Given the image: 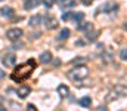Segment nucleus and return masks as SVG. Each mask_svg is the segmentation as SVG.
<instances>
[{
    "label": "nucleus",
    "mask_w": 127,
    "mask_h": 111,
    "mask_svg": "<svg viewBox=\"0 0 127 111\" xmlns=\"http://www.w3.org/2000/svg\"><path fill=\"white\" fill-rule=\"evenodd\" d=\"M69 34H71V31H69L68 28H64V30H61V33H59V36H58V40H66V38L69 37Z\"/></svg>",
    "instance_id": "nucleus-18"
},
{
    "label": "nucleus",
    "mask_w": 127,
    "mask_h": 111,
    "mask_svg": "<svg viewBox=\"0 0 127 111\" xmlns=\"http://www.w3.org/2000/svg\"><path fill=\"white\" fill-rule=\"evenodd\" d=\"M75 44H77V46H83V44H84V41H83V40H77V41H75Z\"/></svg>",
    "instance_id": "nucleus-26"
},
{
    "label": "nucleus",
    "mask_w": 127,
    "mask_h": 111,
    "mask_svg": "<svg viewBox=\"0 0 127 111\" xmlns=\"http://www.w3.org/2000/svg\"><path fill=\"white\" fill-rule=\"evenodd\" d=\"M27 111H38V110H37V107L34 104H28L27 105Z\"/></svg>",
    "instance_id": "nucleus-22"
},
{
    "label": "nucleus",
    "mask_w": 127,
    "mask_h": 111,
    "mask_svg": "<svg viewBox=\"0 0 127 111\" xmlns=\"http://www.w3.org/2000/svg\"><path fill=\"white\" fill-rule=\"evenodd\" d=\"M58 27V22L53 16H46V28L47 30H55Z\"/></svg>",
    "instance_id": "nucleus-10"
},
{
    "label": "nucleus",
    "mask_w": 127,
    "mask_h": 111,
    "mask_svg": "<svg viewBox=\"0 0 127 111\" xmlns=\"http://www.w3.org/2000/svg\"><path fill=\"white\" fill-rule=\"evenodd\" d=\"M35 67H37V62H35V59L31 58V59L25 61L24 64H19L13 70V73L10 74V78L13 81H16V83H22V81H25L32 74V71L35 70Z\"/></svg>",
    "instance_id": "nucleus-1"
},
{
    "label": "nucleus",
    "mask_w": 127,
    "mask_h": 111,
    "mask_svg": "<svg viewBox=\"0 0 127 111\" xmlns=\"http://www.w3.org/2000/svg\"><path fill=\"white\" fill-rule=\"evenodd\" d=\"M59 1H62V3H65V1H66V0H59Z\"/></svg>",
    "instance_id": "nucleus-29"
},
{
    "label": "nucleus",
    "mask_w": 127,
    "mask_h": 111,
    "mask_svg": "<svg viewBox=\"0 0 127 111\" xmlns=\"http://www.w3.org/2000/svg\"><path fill=\"white\" fill-rule=\"evenodd\" d=\"M0 12H1V15H3L4 18H12V16L15 15V10H13V7H10V6H3V7L0 9Z\"/></svg>",
    "instance_id": "nucleus-9"
},
{
    "label": "nucleus",
    "mask_w": 127,
    "mask_h": 111,
    "mask_svg": "<svg viewBox=\"0 0 127 111\" xmlns=\"http://www.w3.org/2000/svg\"><path fill=\"white\" fill-rule=\"evenodd\" d=\"M0 1H3V0H0Z\"/></svg>",
    "instance_id": "nucleus-30"
},
{
    "label": "nucleus",
    "mask_w": 127,
    "mask_h": 111,
    "mask_svg": "<svg viewBox=\"0 0 127 111\" xmlns=\"http://www.w3.org/2000/svg\"><path fill=\"white\" fill-rule=\"evenodd\" d=\"M30 93H31V87H30V86H21V87L18 89V96H19L21 99H25Z\"/></svg>",
    "instance_id": "nucleus-8"
},
{
    "label": "nucleus",
    "mask_w": 127,
    "mask_h": 111,
    "mask_svg": "<svg viewBox=\"0 0 127 111\" xmlns=\"http://www.w3.org/2000/svg\"><path fill=\"white\" fill-rule=\"evenodd\" d=\"M83 19H84V12H74V15H72V21H74L75 24H80Z\"/></svg>",
    "instance_id": "nucleus-16"
},
{
    "label": "nucleus",
    "mask_w": 127,
    "mask_h": 111,
    "mask_svg": "<svg viewBox=\"0 0 127 111\" xmlns=\"http://www.w3.org/2000/svg\"><path fill=\"white\" fill-rule=\"evenodd\" d=\"M120 58H121L123 61H127V47H123V49L120 50Z\"/></svg>",
    "instance_id": "nucleus-21"
},
{
    "label": "nucleus",
    "mask_w": 127,
    "mask_h": 111,
    "mask_svg": "<svg viewBox=\"0 0 127 111\" xmlns=\"http://www.w3.org/2000/svg\"><path fill=\"white\" fill-rule=\"evenodd\" d=\"M43 0H25L24 1V9L27 10H31V9H35L38 4H41Z\"/></svg>",
    "instance_id": "nucleus-7"
},
{
    "label": "nucleus",
    "mask_w": 127,
    "mask_h": 111,
    "mask_svg": "<svg viewBox=\"0 0 127 111\" xmlns=\"http://www.w3.org/2000/svg\"><path fill=\"white\" fill-rule=\"evenodd\" d=\"M102 58H103V62H105V64H106V62H109V61L112 59V52H106V53H103V56H102Z\"/></svg>",
    "instance_id": "nucleus-20"
},
{
    "label": "nucleus",
    "mask_w": 127,
    "mask_h": 111,
    "mask_svg": "<svg viewBox=\"0 0 127 111\" xmlns=\"http://www.w3.org/2000/svg\"><path fill=\"white\" fill-rule=\"evenodd\" d=\"M24 34V31L21 30V28H10V30H7L6 31V37L10 40V41H18L21 37Z\"/></svg>",
    "instance_id": "nucleus-4"
},
{
    "label": "nucleus",
    "mask_w": 127,
    "mask_h": 111,
    "mask_svg": "<svg viewBox=\"0 0 127 111\" xmlns=\"http://www.w3.org/2000/svg\"><path fill=\"white\" fill-rule=\"evenodd\" d=\"M92 1H93V0H81V3H83V4H86V6H90V4H92Z\"/></svg>",
    "instance_id": "nucleus-24"
},
{
    "label": "nucleus",
    "mask_w": 127,
    "mask_h": 111,
    "mask_svg": "<svg viewBox=\"0 0 127 111\" xmlns=\"http://www.w3.org/2000/svg\"><path fill=\"white\" fill-rule=\"evenodd\" d=\"M3 77H4V71H3V70H0V78H3Z\"/></svg>",
    "instance_id": "nucleus-27"
},
{
    "label": "nucleus",
    "mask_w": 127,
    "mask_h": 111,
    "mask_svg": "<svg viewBox=\"0 0 127 111\" xmlns=\"http://www.w3.org/2000/svg\"><path fill=\"white\" fill-rule=\"evenodd\" d=\"M22 46H24V44H22V43H16V41H15V44H13V46H12V49H21V47H22Z\"/></svg>",
    "instance_id": "nucleus-23"
},
{
    "label": "nucleus",
    "mask_w": 127,
    "mask_h": 111,
    "mask_svg": "<svg viewBox=\"0 0 127 111\" xmlns=\"http://www.w3.org/2000/svg\"><path fill=\"white\" fill-rule=\"evenodd\" d=\"M0 111H7V110H6V108H4L3 105H0Z\"/></svg>",
    "instance_id": "nucleus-28"
},
{
    "label": "nucleus",
    "mask_w": 127,
    "mask_h": 111,
    "mask_svg": "<svg viewBox=\"0 0 127 111\" xmlns=\"http://www.w3.org/2000/svg\"><path fill=\"white\" fill-rule=\"evenodd\" d=\"M71 80H77V81H80V80H84L87 75H89V68L86 67V65H75V68H72L71 71H68L66 74Z\"/></svg>",
    "instance_id": "nucleus-2"
},
{
    "label": "nucleus",
    "mask_w": 127,
    "mask_h": 111,
    "mask_svg": "<svg viewBox=\"0 0 127 111\" xmlns=\"http://www.w3.org/2000/svg\"><path fill=\"white\" fill-rule=\"evenodd\" d=\"M1 64L4 65V67H13L15 64H16V55L15 53H7V55H4L3 56V59H1Z\"/></svg>",
    "instance_id": "nucleus-6"
},
{
    "label": "nucleus",
    "mask_w": 127,
    "mask_h": 111,
    "mask_svg": "<svg viewBox=\"0 0 127 111\" xmlns=\"http://www.w3.org/2000/svg\"><path fill=\"white\" fill-rule=\"evenodd\" d=\"M52 59H53V58H52V53H50V52H43V53L40 55V62H41V64H49Z\"/></svg>",
    "instance_id": "nucleus-12"
},
{
    "label": "nucleus",
    "mask_w": 127,
    "mask_h": 111,
    "mask_svg": "<svg viewBox=\"0 0 127 111\" xmlns=\"http://www.w3.org/2000/svg\"><path fill=\"white\" fill-rule=\"evenodd\" d=\"M72 15H74V12H65V13H62V21H69V19H72Z\"/></svg>",
    "instance_id": "nucleus-19"
},
{
    "label": "nucleus",
    "mask_w": 127,
    "mask_h": 111,
    "mask_svg": "<svg viewBox=\"0 0 127 111\" xmlns=\"http://www.w3.org/2000/svg\"><path fill=\"white\" fill-rule=\"evenodd\" d=\"M41 22H43V18L40 15H34V16H31V19H30V25L31 27H38Z\"/></svg>",
    "instance_id": "nucleus-14"
},
{
    "label": "nucleus",
    "mask_w": 127,
    "mask_h": 111,
    "mask_svg": "<svg viewBox=\"0 0 127 111\" xmlns=\"http://www.w3.org/2000/svg\"><path fill=\"white\" fill-rule=\"evenodd\" d=\"M58 93H59L62 98H66V96L69 95V87L65 86V84H59V86H58Z\"/></svg>",
    "instance_id": "nucleus-13"
},
{
    "label": "nucleus",
    "mask_w": 127,
    "mask_h": 111,
    "mask_svg": "<svg viewBox=\"0 0 127 111\" xmlns=\"http://www.w3.org/2000/svg\"><path fill=\"white\" fill-rule=\"evenodd\" d=\"M78 102H80V105H81V107H84V108H89V107L92 105V98H90V96H83V98H81Z\"/></svg>",
    "instance_id": "nucleus-15"
},
{
    "label": "nucleus",
    "mask_w": 127,
    "mask_h": 111,
    "mask_svg": "<svg viewBox=\"0 0 127 111\" xmlns=\"http://www.w3.org/2000/svg\"><path fill=\"white\" fill-rule=\"evenodd\" d=\"M123 96H127V86L126 84H117L112 87V90L106 96V102H112V101L123 98Z\"/></svg>",
    "instance_id": "nucleus-3"
},
{
    "label": "nucleus",
    "mask_w": 127,
    "mask_h": 111,
    "mask_svg": "<svg viewBox=\"0 0 127 111\" xmlns=\"http://www.w3.org/2000/svg\"><path fill=\"white\" fill-rule=\"evenodd\" d=\"M97 36H99V31H89V33H86V40L87 41H95L96 38H97Z\"/></svg>",
    "instance_id": "nucleus-17"
},
{
    "label": "nucleus",
    "mask_w": 127,
    "mask_h": 111,
    "mask_svg": "<svg viewBox=\"0 0 127 111\" xmlns=\"http://www.w3.org/2000/svg\"><path fill=\"white\" fill-rule=\"evenodd\" d=\"M77 28H78L80 31H86V33H89V31L93 30V25H92V22H80V24L77 25Z\"/></svg>",
    "instance_id": "nucleus-11"
},
{
    "label": "nucleus",
    "mask_w": 127,
    "mask_h": 111,
    "mask_svg": "<svg viewBox=\"0 0 127 111\" xmlns=\"http://www.w3.org/2000/svg\"><path fill=\"white\" fill-rule=\"evenodd\" d=\"M95 111H108V108H106V107L103 105V107H100V108H96Z\"/></svg>",
    "instance_id": "nucleus-25"
},
{
    "label": "nucleus",
    "mask_w": 127,
    "mask_h": 111,
    "mask_svg": "<svg viewBox=\"0 0 127 111\" xmlns=\"http://www.w3.org/2000/svg\"><path fill=\"white\" fill-rule=\"evenodd\" d=\"M118 10V4L115 1H106L105 4H102L96 12H105V13H109V12H117Z\"/></svg>",
    "instance_id": "nucleus-5"
}]
</instances>
